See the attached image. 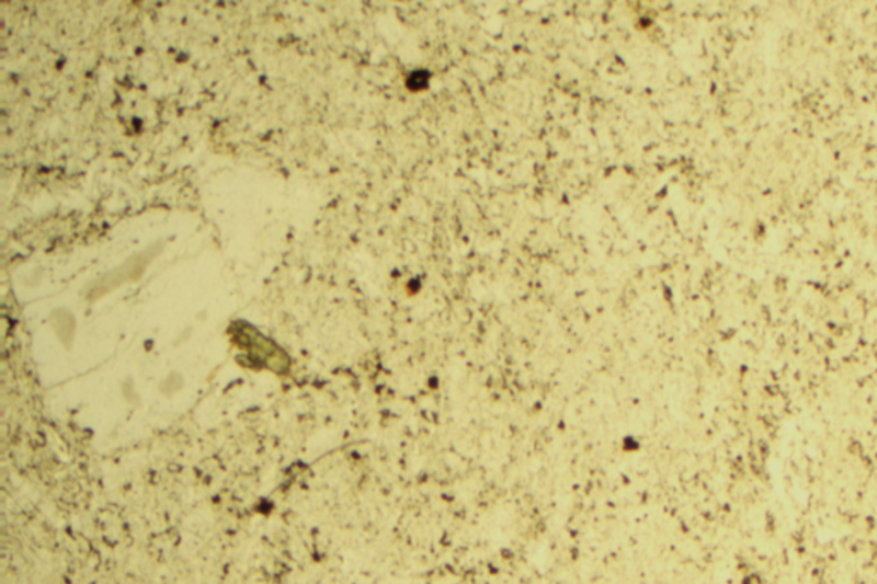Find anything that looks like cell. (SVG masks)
Instances as JSON below:
<instances>
[{"label": "cell", "instance_id": "cell-3", "mask_svg": "<svg viewBox=\"0 0 877 584\" xmlns=\"http://www.w3.org/2000/svg\"><path fill=\"white\" fill-rule=\"evenodd\" d=\"M52 325H54L55 334L59 336L62 345L69 348L76 333L75 316L64 309L55 310L54 314H52Z\"/></svg>", "mask_w": 877, "mask_h": 584}, {"label": "cell", "instance_id": "cell-1", "mask_svg": "<svg viewBox=\"0 0 877 584\" xmlns=\"http://www.w3.org/2000/svg\"><path fill=\"white\" fill-rule=\"evenodd\" d=\"M231 340L246 353L249 364H255L261 369H271L274 373H285L288 369V357L283 350L270 342L266 336L259 333L255 328L247 322H236L231 325Z\"/></svg>", "mask_w": 877, "mask_h": 584}, {"label": "cell", "instance_id": "cell-2", "mask_svg": "<svg viewBox=\"0 0 877 584\" xmlns=\"http://www.w3.org/2000/svg\"><path fill=\"white\" fill-rule=\"evenodd\" d=\"M160 251L161 243H158V245H153V248L146 249V251L133 255L130 260H127L126 263L118 266L117 270L106 273L99 282H94L93 285L88 288V300H91V302H93V300H99L103 295L114 291L115 288L141 278V276L145 275L146 267L153 263L155 257L160 254Z\"/></svg>", "mask_w": 877, "mask_h": 584}]
</instances>
